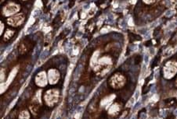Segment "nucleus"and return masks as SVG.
<instances>
[{"mask_svg": "<svg viewBox=\"0 0 177 119\" xmlns=\"http://www.w3.org/2000/svg\"><path fill=\"white\" fill-rule=\"evenodd\" d=\"M23 20H24V16L23 15H16V16H12L8 20V22L10 25L12 26H17L19 24H21Z\"/></svg>", "mask_w": 177, "mask_h": 119, "instance_id": "423d86ee", "label": "nucleus"}, {"mask_svg": "<svg viewBox=\"0 0 177 119\" xmlns=\"http://www.w3.org/2000/svg\"><path fill=\"white\" fill-rule=\"evenodd\" d=\"M176 85H177V80H176Z\"/></svg>", "mask_w": 177, "mask_h": 119, "instance_id": "4468645a", "label": "nucleus"}, {"mask_svg": "<svg viewBox=\"0 0 177 119\" xmlns=\"http://www.w3.org/2000/svg\"><path fill=\"white\" fill-rule=\"evenodd\" d=\"M16 73V69H13V71L11 72V73H10V76H9L8 81L6 82V86H9V84H10L11 82H12L13 78H14V76H15Z\"/></svg>", "mask_w": 177, "mask_h": 119, "instance_id": "6e6552de", "label": "nucleus"}, {"mask_svg": "<svg viewBox=\"0 0 177 119\" xmlns=\"http://www.w3.org/2000/svg\"><path fill=\"white\" fill-rule=\"evenodd\" d=\"M19 119H30V115L28 113V111H23L20 115Z\"/></svg>", "mask_w": 177, "mask_h": 119, "instance_id": "1a4fd4ad", "label": "nucleus"}, {"mask_svg": "<svg viewBox=\"0 0 177 119\" xmlns=\"http://www.w3.org/2000/svg\"><path fill=\"white\" fill-rule=\"evenodd\" d=\"M47 77L46 74L45 72H41L38 74H37L35 77V83L39 86H45L47 84Z\"/></svg>", "mask_w": 177, "mask_h": 119, "instance_id": "20e7f679", "label": "nucleus"}, {"mask_svg": "<svg viewBox=\"0 0 177 119\" xmlns=\"http://www.w3.org/2000/svg\"><path fill=\"white\" fill-rule=\"evenodd\" d=\"M59 99V90L56 89H49L44 95V100L47 105H54Z\"/></svg>", "mask_w": 177, "mask_h": 119, "instance_id": "f257e3e1", "label": "nucleus"}, {"mask_svg": "<svg viewBox=\"0 0 177 119\" xmlns=\"http://www.w3.org/2000/svg\"><path fill=\"white\" fill-rule=\"evenodd\" d=\"M60 78V73L56 69H50L48 72V79L50 84H56Z\"/></svg>", "mask_w": 177, "mask_h": 119, "instance_id": "39448f33", "label": "nucleus"}, {"mask_svg": "<svg viewBox=\"0 0 177 119\" xmlns=\"http://www.w3.org/2000/svg\"><path fill=\"white\" fill-rule=\"evenodd\" d=\"M177 72V62H169L164 67V76L166 79H171Z\"/></svg>", "mask_w": 177, "mask_h": 119, "instance_id": "f03ea898", "label": "nucleus"}, {"mask_svg": "<svg viewBox=\"0 0 177 119\" xmlns=\"http://www.w3.org/2000/svg\"><path fill=\"white\" fill-rule=\"evenodd\" d=\"M173 13H174V11H173V10H169V11H167L166 13H165V16L169 17V16H171L172 15H173Z\"/></svg>", "mask_w": 177, "mask_h": 119, "instance_id": "9d476101", "label": "nucleus"}, {"mask_svg": "<svg viewBox=\"0 0 177 119\" xmlns=\"http://www.w3.org/2000/svg\"><path fill=\"white\" fill-rule=\"evenodd\" d=\"M125 83V79L122 74L116 73L113 75L110 79V84L113 88L118 89L124 86Z\"/></svg>", "mask_w": 177, "mask_h": 119, "instance_id": "7ed1b4c3", "label": "nucleus"}, {"mask_svg": "<svg viewBox=\"0 0 177 119\" xmlns=\"http://www.w3.org/2000/svg\"><path fill=\"white\" fill-rule=\"evenodd\" d=\"M146 3H151V2H153L154 0H143Z\"/></svg>", "mask_w": 177, "mask_h": 119, "instance_id": "ddd939ff", "label": "nucleus"}, {"mask_svg": "<svg viewBox=\"0 0 177 119\" xmlns=\"http://www.w3.org/2000/svg\"><path fill=\"white\" fill-rule=\"evenodd\" d=\"M148 58H149V56L147 55H146L144 56L145 62H146V63H147V62H148V61H149V60H148Z\"/></svg>", "mask_w": 177, "mask_h": 119, "instance_id": "f8f14e48", "label": "nucleus"}, {"mask_svg": "<svg viewBox=\"0 0 177 119\" xmlns=\"http://www.w3.org/2000/svg\"><path fill=\"white\" fill-rule=\"evenodd\" d=\"M19 10V6H16L15 4H10L8 6H6L4 9V13L6 16H10L12 14L15 13L17 12Z\"/></svg>", "mask_w": 177, "mask_h": 119, "instance_id": "0eeeda50", "label": "nucleus"}, {"mask_svg": "<svg viewBox=\"0 0 177 119\" xmlns=\"http://www.w3.org/2000/svg\"><path fill=\"white\" fill-rule=\"evenodd\" d=\"M38 14H39V10H35L34 11V12H33L32 15L34 16H38Z\"/></svg>", "mask_w": 177, "mask_h": 119, "instance_id": "9b49d317", "label": "nucleus"}]
</instances>
